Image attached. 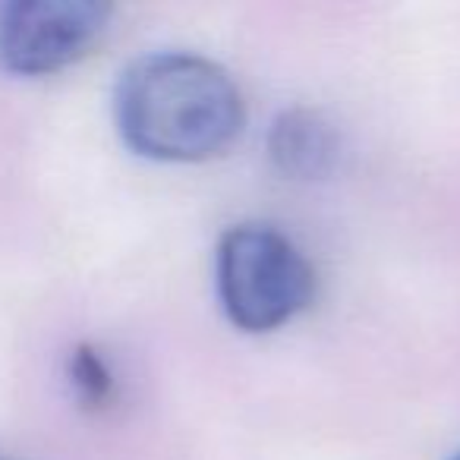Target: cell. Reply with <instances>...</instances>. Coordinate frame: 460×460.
Returning <instances> with one entry per match:
<instances>
[{
	"mask_svg": "<svg viewBox=\"0 0 460 460\" xmlns=\"http://www.w3.org/2000/svg\"><path fill=\"white\" fill-rule=\"evenodd\" d=\"M114 120L136 155L196 164L227 152L246 127L237 83L215 60L158 51L133 60L114 92Z\"/></svg>",
	"mask_w": 460,
	"mask_h": 460,
	"instance_id": "cell-1",
	"label": "cell"
},
{
	"mask_svg": "<svg viewBox=\"0 0 460 460\" xmlns=\"http://www.w3.org/2000/svg\"><path fill=\"white\" fill-rule=\"evenodd\" d=\"M215 284L224 315L250 334L284 328L315 296L313 265L269 224H237L217 240Z\"/></svg>",
	"mask_w": 460,
	"mask_h": 460,
	"instance_id": "cell-2",
	"label": "cell"
},
{
	"mask_svg": "<svg viewBox=\"0 0 460 460\" xmlns=\"http://www.w3.org/2000/svg\"><path fill=\"white\" fill-rule=\"evenodd\" d=\"M114 10L98 0H13L0 7V70L51 76L104 39Z\"/></svg>",
	"mask_w": 460,
	"mask_h": 460,
	"instance_id": "cell-3",
	"label": "cell"
},
{
	"mask_svg": "<svg viewBox=\"0 0 460 460\" xmlns=\"http://www.w3.org/2000/svg\"><path fill=\"white\" fill-rule=\"evenodd\" d=\"M269 158L290 180H322L338 167L341 136L319 111L290 108L271 123Z\"/></svg>",
	"mask_w": 460,
	"mask_h": 460,
	"instance_id": "cell-4",
	"label": "cell"
},
{
	"mask_svg": "<svg viewBox=\"0 0 460 460\" xmlns=\"http://www.w3.org/2000/svg\"><path fill=\"white\" fill-rule=\"evenodd\" d=\"M70 376L85 403H104L111 397V385H114L111 382V372L89 347H79L76 350V357L70 363Z\"/></svg>",
	"mask_w": 460,
	"mask_h": 460,
	"instance_id": "cell-5",
	"label": "cell"
},
{
	"mask_svg": "<svg viewBox=\"0 0 460 460\" xmlns=\"http://www.w3.org/2000/svg\"><path fill=\"white\" fill-rule=\"evenodd\" d=\"M451 460H460V451H457V454H454V457H451Z\"/></svg>",
	"mask_w": 460,
	"mask_h": 460,
	"instance_id": "cell-6",
	"label": "cell"
},
{
	"mask_svg": "<svg viewBox=\"0 0 460 460\" xmlns=\"http://www.w3.org/2000/svg\"><path fill=\"white\" fill-rule=\"evenodd\" d=\"M0 460H13V457H0Z\"/></svg>",
	"mask_w": 460,
	"mask_h": 460,
	"instance_id": "cell-7",
	"label": "cell"
}]
</instances>
